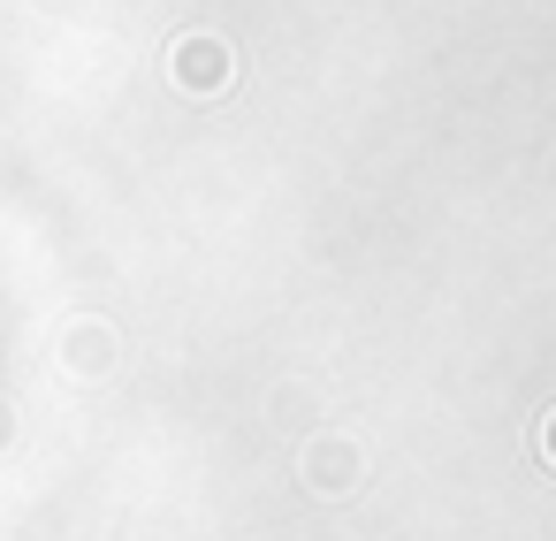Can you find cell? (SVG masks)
<instances>
[{"label":"cell","mask_w":556,"mask_h":541,"mask_svg":"<svg viewBox=\"0 0 556 541\" xmlns=\"http://www.w3.org/2000/svg\"><path fill=\"white\" fill-rule=\"evenodd\" d=\"M176 70H184V85H222V54H214V39H191L184 54H176Z\"/></svg>","instance_id":"6da1fadb"},{"label":"cell","mask_w":556,"mask_h":541,"mask_svg":"<svg viewBox=\"0 0 556 541\" xmlns=\"http://www.w3.org/2000/svg\"><path fill=\"white\" fill-rule=\"evenodd\" d=\"M305 480H313V488H343V480H351V450H343V442L305 450Z\"/></svg>","instance_id":"7a4b0ae2"},{"label":"cell","mask_w":556,"mask_h":541,"mask_svg":"<svg viewBox=\"0 0 556 541\" xmlns=\"http://www.w3.org/2000/svg\"><path fill=\"white\" fill-rule=\"evenodd\" d=\"M541 450H548V457H556V412H548V427H541Z\"/></svg>","instance_id":"3957f363"}]
</instances>
